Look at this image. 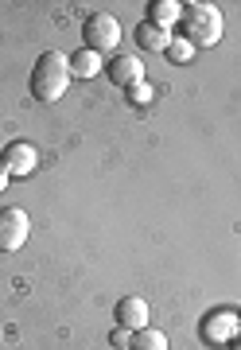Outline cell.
Returning <instances> with one entry per match:
<instances>
[{
	"instance_id": "1",
	"label": "cell",
	"mask_w": 241,
	"mask_h": 350,
	"mask_svg": "<svg viewBox=\"0 0 241 350\" xmlns=\"http://www.w3.org/2000/svg\"><path fill=\"white\" fill-rule=\"evenodd\" d=\"M70 59L63 51H43L31 66V94L39 101H59L70 90Z\"/></svg>"
},
{
	"instance_id": "2",
	"label": "cell",
	"mask_w": 241,
	"mask_h": 350,
	"mask_svg": "<svg viewBox=\"0 0 241 350\" xmlns=\"http://www.w3.org/2000/svg\"><path fill=\"white\" fill-rule=\"evenodd\" d=\"M179 27H183V39L190 47H214L222 39V8L214 4H183V16H179Z\"/></svg>"
},
{
	"instance_id": "3",
	"label": "cell",
	"mask_w": 241,
	"mask_h": 350,
	"mask_svg": "<svg viewBox=\"0 0 241 350\" xmlns=\"http://www.w3.org/2000/svg\"><path fill=\"white\" fill-rule=\"evenodd\" d=\"M82 36H86V47L94 55H105V51H117L121 47V24H117V16L109 12H94L82 27Z\"/></svg>"
},
{
	"instance_id": "4",
	"label": "cell",
	"mask_w": 241,
	"mask_h": 350,
	"mask_svg": "<svg viewBox=\"0 0 241 350\" xmlns=\"http://www.w3.org/2000/svg\"><path fill=\"white\" fill-rule=\"evenodd\" d=\"M27 234H31V218L20 206H4L0 211V253H16L27 245Z\"/></svg>"
},
{
	"instance_id": "5",
	"label": "cell",
	"mask_w": 241,
	"mask_h": 350,
	"mask_svg": "<svg viewBox=\"0 0 241 350\" xmlns=\"http://www.w3.org/2000/svg\"><path fill=\"white\" fill-rule=\"evenodd\" d=\"M0 160H4V172H8V179H24V175L36 172L39 163V152L27 144V140H12L8 148L0 152Z\"/></svg>"
},
{
	"instance_id": "6",
	"label": "cell",
	"mask_w": 241,
	"mask_h": 350,
	"mask_svg": "<svg viewBox=\"0 0 241 350\" xmlns=\"http://www.w3.org/2000/svg\"><path fill=\"white\" fill-rule=\"evenodd\" d=\"M152 319L148 312V300H140V296H125V300L117 304V327H125V331H144V327Z\"/></svg>"
},
{
	"instance_id": "7",
	"label": "cell",
	"mask_w": 241,
	"mask_h": 350,
	"mask_svg": "<svg viewBox=\"0 0 241 350\" xmlns=\"http://www.w3.org/2000/svg\"><path fill=\"white\" fill-rule=\"evenodd\" d=\"M105 70H109V78H113L117 90H128V86H137V82H144V66H140L137 55H117Z\"/></svg>"
},
{
	"instance_id": "8",
	"label": "cell",
	"mask_w": 241,
	"mask_h": 350,
	"mask_svg": "<svg viewBox=\"0 0 241 350\" xmlns=\"http://www.w3.org/2000/svg\"><path fill=\"white\" fill-rule=\"evenodd\" d=\"M233 331H238V319H233L229 312L206 315V323H203V338H206V342H229Z\"/></svg>"
},
{
	"instance_id": "9",
	"label": "cell",
	"mask_w": 241,
	"mask_h": 350,
	"mask_svg": "<svg viewBox=\"0 0 241 350\" xmlns=\"http://www.w3.org/2000/svg\"><path fill=\"white\" fill-rule=\"evenodd\" d=\"M70 59V75L74 78H94V75H102L105 66H102V55H94L89 47L74 51V55H66Z\"/></svg>"
},
{
	"instance_id": "10",
	"label": "cell",
	"mask_w": 241,
	"mask_h": 350,
	"mask_svg": "<svg viewBox=\"0 0 241 350\" xmlns=\"http://www.w3.org/2000/svg\"><path fill=\"white\" fill-rule=\"evenodd\" d=\"M137 43L144 51H167V43H171V31L167 27H156L152 20H144V24L137 27Z\"/></svg>"
},
{
	"instance_id": "11",
	"label": "cell",
	"mask_w": 241,
	"mask_h": 350,
	"mask_svg": "<svg viewBox=\"0 0 241 350\" xmlns=\"http://www.w3.org/2000/svg\"><path fill=\"white\" fill-rule=\"evenodd\" d=\"M179 16H183V4H175V0H156L152 8H148V20L156 27H167V31L179 24Z\"/></svg>"
},
{
	"instance_id": "12",
	"label": "cell",
	"mask_w": 241,
	"mask_h": 350,
	"mask_svg": "<svg viewBox=\"0 0 241 350\" xmlns=\"http://www.w3.org/2000/svg\"><path fill=\"white\" fill-rule=\"evenodd\" d=\"M128 350H167V335H164V331H156V327L132 331V338H128Z\"/></svg>"
},
{
	"instance_id": "13",
	"label": "cell",
	"mask_w": 241,
	"mask_h": 350,
	"mask_svg": "<svg viewBox=\"0 0 241 350\" xmlns=\"http://www.w3.org/2000/svg\"><path fill=\"white\" fill-rule=\"evenodd\" d=\"M164 55H167V59H171L175 66H183V63H190V59H195V47H190L187 39H171Z\"/></svg>"
},
{
	"instance_id": "14",
	"label": "cell",
	"mask_w": 241,
	"mask_h": 350,
	"mask_svg": "<svg viewBox=\"0 0 241 350\" xmlns=\"http://www.w3.org/2000/svg\"><path fill=\"white\" fill-rule=\"evenodd\" d=\"M125 94H128V101H132L137 109H144V105L152 101V86H148V82H137V86H128Z\"/></svg>"
},
{
	"instance_id": "15",
	"label": "cell",
	"mask_w": 241,
	"mask_h": 350,
	"mask_svg": "<svg viewBox=\"0 0 241 350\" xmlns=\"http://www.w3.org/2000/svg\"><path fill=\"white\" fill-rule=\"evenodd\" d=\"M128 338H132V335H128L125 327H117L113 335H109V342H113V347H125V350H128Z\"/></svg>"
},
{
	"instance_id": "16",
	"label": "cell",
	"mask_w": 241,
	"mask_h": 350,
	"mask_svg": "<svg viewBox=\"0 0 241 350\" xmlns=\"http://www.w3.org/2000/svg\"><path fill=\"white\" fill-rule=\"evenodd\" d=\"M4 187H8V172H4V160H0V195H4Z\"/></svg>"
},
{
	"instance_id": "17",
	"label": "cell",
	"mask_w": 241,
	"mask_h": 350,
	"mask_svg": "<svg viewBox=\"0 0 241 350\" xmlns=\"http://www.w3.org/2000/svg\"><path fill=\"white\" fill-rule=\"evenodd\" d=\"M233 350H241V335H238V338H233Z\"/></svg>"
}]
</instances>
